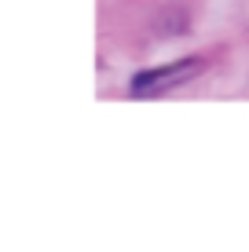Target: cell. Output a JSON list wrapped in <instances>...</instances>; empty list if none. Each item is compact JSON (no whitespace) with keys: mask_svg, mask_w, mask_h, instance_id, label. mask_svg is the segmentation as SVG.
I'll list each match as a JSON object with an SVG mask.
<instances>
[{"mask_svg":"<svg viewBox=\"0 0 249 252\" xmlns=\"http://www.w3.org/2000/svg\"><path fill=\"white\" fill-rule=\"evenodd\" d=\"M202 66H205V59L191 55V59H179V63H169V66H158V69H143V73L132 77L128 88H132L136 99H154V95H165V92L179 88V84L194 81L202 73Z\"/></svg>","mask_w":249,"mask_h":252,"instance_id":"cell-1","label":"cell"}]
</instances>
